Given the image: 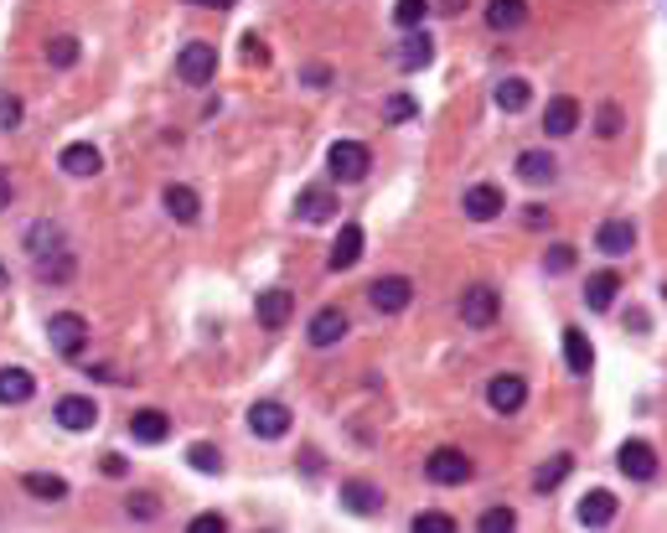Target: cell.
Listing matches in <instances>:
<instances>
[{
  "label": "cell",
  "instance_id": "1",
  "mask_svg": "<svg viewBox=\"0 0 667 533\" xmlns=\"http://www.w3.org/2000/svg\"><path fill=\"white\" fill-rule=\"evenodd\" d=\"M176 78L187 88H207L212 78H218V47L212 42H187L176 52Z\"/></svg>",
  "mask_w": 667,
  "mask_h": 533
},
{
  "label": "cell",
  "instance_id": "2",
  "mask_svg": "<svg viewBox=\"0 0 667 533\" xmlns=\"http://www.w3.org/2000/svg\"><path fill=\"white\" fill-rule=\"evenodd\" d=\"M424 477L435 487H466L471 482V456L456 451V446H435L430 461H424Z\"/></svg>",
  "mask_w": 667,
  "mask_h": 533
},
{
  "label": "cell",
  "instance_id": "3",
  "mask_svg": "<svg viewBox=\"0 0 667 533\" xmlns=\"http://www.w3.org/2000/svg\"><path fill=\"white\" fill-rule=\"evenodd\" d=\"M326 166H331V176H337V182H362V176L373 171V151L362 140H337L326 151Z\"/></svg>",
  "mask_w": 667,
  "mask_h": 533
},
{
  "label": "cell",
  "instance_id": "4",
  "mask_svg": "<svg viewBox=\"0 0 667 533\" xmlns=\"http://www.w3.org/2000/svg\"><path fill=\"white\" fill-rule=\"evenodd\" d=\"M47 337H52V352L57 358H83V347H88V321L78 311H57L47 321Z\"/></svg>",
  "mask_w": 667,
  "mask_h": 533
},
{
  "label": "cell",
  "instance_id": "5",
  "mask_svg": "<svg viewBox=\"0 0 667 533\" xmlns=\"http://www.w3.org/2000/svg\"><path fill=\"white\" fill-rule=\"evenodd\" d=\"M409 301H414V280L409 275H378L368 285V306L378 316H399V311H409Z\"/></svg>",
  "mask_w": 667,
  "mask_h": 533
},
{
  "label": "cell",
  "instance_id": "6",
  "mask_svg": "<svg viewBox=\"0 0 667 533\" xmlns=\"http://www.w3.org/2000/svg\"><path fill=\"white\" fill-rule=\"evenodd\" d=\"M497 311H502L497 285H471V290L461 295V321H466V327H476V332H487L492 321H497Z\"/></svg>",
  "mask_w": 667,
  "mask_h": 533
},
{
  "label": "cell",
  "instance_id": "7",
  "mask_svg": "<svg viewBox=\"0 0 667 533\" xmlns=\"http://www.w3.org/2000/svg\"><path fill=\"white\" fill-rule=\"evenodd\" d=\"M347 332H352V316H347L342 306H321V311L311 316V327H306V342H311V347H337Z\"/></svg>",
  "mask_w": 667,
  "mask_h": 533
},
{
  "label": "cell",
  "instance_id": "8",
  "mask_svg": "<svg viewBox=\"0 0 667 533\" xmlns=\"http://www.w3.org/2000/svg\"><path fill=\"white\" fill-rule=\"evenodd\" d=\"M580 99L574 94H554L549 104H543V130H549V140H564V135H574L580 130Z\"/></svg>",
  "mask_w": 667,
  "mask_h": 533
},
{
  "label": "cell",
  "instance_id": "9",
  "mask_svg": "<svg viewBox=\"0 0 667 533\" xmlns=\"http://www.w3.org/2000/svg\"><path fill=\"white\" fill-rule=\"evenodd\" d=\"M487 404H492L497 414H518V409L528 404V378H523V373H497V378L487 383Z\"/></svg>",
  "mask_w": 667,
  "mask_h": 533
},
{
  "label": "cell",
  "instance_id": "10",
  "mask_svg": "<svg viewBox=\"0 0 667 533\" xmlns=\"http://www.w3.org/2000/svg\"><path fill=\"white\" fill-rule=\"evenodd\" d=\"M430 63H435V42H430L424 26H414V32L399 42V52H393V68H399V73H424Z\"/></svg>",
  "mask_w": 667,
  "mask_h": 533
},
{
  "label": "cell",
  "instance_id": "11",
  "mask_svg": "<svg viewBox=\"0 0 667 533\" xmlns=\"http://www.w3.org/2000/svg\"><path fill=\"white\" fill-rule=\"evenodd\" d=\"M52 420L63 425V430H73V435H78V430H94V425H99V404L83 399V394H63V399L52 404Z\"/></svg>",
  "mask_w": 667,
  "mask_h": 533
},
{
  "label": "cell",
  "instance_id": "12",
  "mask_svg": "<svg viewBox=\"0 0 667 533\" xmlns=\"http://www.w3.org/2000/svg\"><path fill=\"white\" fill-rule=\"evenodd\" d=\"M249 430H254L259 440H280V435H290V409H285L280 399H259V404L249 409Z\"/></svg>",
  "mask_w": 667,
  "mask_h": 533
},
{
  "label": "cell",
  "instance_id": "13",
  "mask_svg": "<svg viewBox=\"0 0 667 533\" xmlns=\"http://www.w3.org/2000/svg\"><path fill=\"white\" fill-rule=\"evenodd\" d=\"M461 207H466V218L471 223H492V218H502V187H492V182H476V187H466V197H461Z\"/></svg>",
  "mask_w": 667,
  "mask_h": 533
},
{
  "label": "cell",
  "instance_id": "14",
  "mask_svg": "<svg viewBox=\"0 0 667 533\" xmlns=\"http://www.w3.org/2000/svg\"><path fill=\"white\" fill-rule=\"evenodd\" d=\"M616 466H621V477H631V482H652L657 477V451L647 446V440H626Z\"/></svg>",
  "mask_w": 667,
  "mask_h": 533
},
{
  "label": "cell",
  "instance_id": "15",
  "mask_svg": "<svg viewBox=\"0 0 667 533\" xmlns=\"http://www.w3.org/2000/svg\"><path fill=\"white\" fill-rule=\"evenodd\" d=\"M57 166H63L68 176H99L104 171V151H99L94 140H73V145H63Z\"/></svg>",
  "mask_w": 667,
  "mask_h": 533
},
{
  "label": "cell",
  "instance_id": "16",
  "mask_svg": "<svg viewBox=\"0 0 667 533\" xmlns=\"http://www.w3.org/2000/svg\"><path fill=\"white\" fill-rule=\"evenodd\" d=\"M595 249H600V254H611V259L631 254V249H636V228H631V218H605V223L595 228Z\"/></svg>",
  "mask_w": 667,
  "mask_h": 533
},
{
  "label": "cell",
  "instance_id": "17",
  "mask_svg": "<svg viewBox=\"0 0 667 533\" xmlns=\"http://www.w3.org/2000/svg\"><path fill=\"white\" fill-rule=\"evenodd\" d=\"M254 316H259V327L280 332L285 321L295 316V295H290V290H264L259 301H254Z\"/></svg>",
  "mask_w": 667,
  "mask_h": 533
},
{
  "label": "cell",
  "instance_id": "18",
  "mask_svg": "<svg viewBox=\"0 0 667 533\" xmlns=\"http://www.w3.org/2000/svg\"><path fill=\"white\" fill-rule=\"evenodd\" d=\"M342 508L357 513V518H373V513L383 508V487L362 482V477H347V482H342Z\"/></svg>",
  "mask_w": 667,
  "mask_h": 533
},
{
  "label": "cell",
  "instance_id": "19",
  "mask_svg": "<svg viewBox=\"0 0 667 533\" xmlns=\"http://www.w3.org/2000/svg\"><path fill=\"white\" fill-rule=\"evenodd\" d=\"M362 228L357 223H342V233H337V244H331V259H326V270L331 275H342V270H352V264L362 259Z\"/></svg>",
  "mask_w": 667,
  "mask_h": 533
},
{
  "label": "cell",
  "instance_id": "20",
  "mask_svg": "<svg viewBox=\"0 0 667 533\" xmlns=\"http://www.w3.org/2000/svg\"><path fill=\"white\" fill-rule=\"evenodd\" d=\"M130 435H135V446H166L171 420H166L161 409H135L130 414Z\"/></svg>",
  "mask_w": 667,
  "mask_h": 533
},
{
  "label": "cell",
  "instance_id": "21",
  "mask_svg": "<svg viewBox=\"0 0 667 533\" xmlns=\"http://www.w3.org/2000/svg\"><path fill=\"white\" fill-rule=\"evenodd\" d=\"M574 518H580L585 528H605V523H616V492H605V487L585 492V497H580V508H574Z\"/></svg>",
  "mask_w": 667,
  "mask_h": 533
},
{
  "label": "cell",
  "instance_id": "22",
  "mask_svg": "<svg viewBox=\"0 0 667 533\" xmlns=\"http://www.w3.org/2000/svg\"><path fill=\"white\" fill-rule=\"evenodd\" d=\"M161 202H166V213H171V223H181V228H192V223L202 218V197H197L192 187H181V182H171Z\"/></svg>",
  "mask_w": 667,
  "mask_h": 533
},
{
  "label": "cell",
  "instance_id": "23",
  "mask_svg": "<svg viewBox=\"0 0 667 533\" xmlns=\"http://www.w3.org/2000/svg\"><path fill=\"white\" fill-rule=\"evenodd\" d=\"M295 213L306 223H331V218H337V197H331L326 187H306L295 197Z\"/></svg>",
  "mask_w": 667,
  "mask_h": 533
},
{
  "label": "cell",
  "instance_id": "24",
  "mask_svg": "<svg viewBox=\"0 0 667 533\" xmlns=\"http://www.w3.org/2000/svg\"><path fill=\"white\" fill-rule=\"evenodd\" d=\"M616 295H621V275H616V270H595V275L585 280V306H590V311H611Z\"/></svg>",
  "mask_w": 667,
  "mask_h": 533
},
{
  "label": "cell",
  "instance_id": "25",
  "mask_svg": "<svg viewBox=\"0 0 667 533\" xmlns=\"http://www.w3.org/2000/svg\"><path fill=\"white\" fill-rule=\"evenodd\" d=\"M32 264H37V275H42L47 285H68L73 270H78V259H73L68 244H63V249H52V254H42V259H32Z\"/></svg>",
  "mask_w": 667,
  "mask_h": 533
},
{
  "label": "cell",
  "instance_id": "26",
  "mask_svg": "<svg viewBox=\"0 0 667 533\" xmlns=\"http://www.w3.org/2000/svg\"><path fill=\"white\" fill-rule=\"evenodd\" d=\"M564 363H569V373H580V378H590V368H595V347H590V337L580 327L564 332Z\"/></svg>",
  "mask_w": 667,
  "mask_h": 533
},
{
  "label": "cell",
  "instance_id": "27",
  "mask_svg": "<svg viewBox=\"0 0 667 533\" xmlns=\"http://www.w3.org/2000/svg\"><path fill=\"white\" fill-rule=\"evenodd\" d=\"M528 21V0H487V26L492 32H518Z\"/></svg>",
  "mask_w": 667,
  "mask_h": 533
},
{
  "label": "cell",
  "instance_id": "28",
  "mask_svg": "<svg viewBox=\"0 0 667 533\" xmlns=\"http://www.w3.org/2000/svg\"><path fill=\"white\" fill-rule=\"evenodd\" d=\"M518 176L528 187H543V182H554V176H559V161L549 151H523L518 156Z\"/></svg>",
  "mask_w": 667,
  "mask_h": 533
},
{
  "label": "cell",
  "instance_id": "29",
  "mask_svg": "<svg viewBox=\"0 0 667 533\" xmlns=\"http://www.w3.org/2000/svg\"><path fill=\"white\" fill-rule=\"evenodd\" d=\"M37 394V378L26 368H0V404H26Z\"/></svg>",
  "mask_w": 667,
  "mask_h": 533
},
{
  "label": "cell",
  "instance_id": "30",
  "mask_svg": "<svg viewBox=\"0 0 667 533\" xmlns=\"http://www.w3.org/2000/svg\"><path fill=\"white\" fill-rule=\"evenodd\" d=\"M492 99H497V109H502V114H523V109H528V99H533V83H528V78H502Z\"/></svg>",
  "mask_w": 667,
  "mask_h": 533
},
{
  "label": "cell",
  "instance_id": "31",
  "mask_svg": "<svg viewBox=\"0 0 667 533\" xmlns=\"http://www.w3.org/2000/svg\"><path fill=\"white\" fill-rule=\"evenodd\" d=\"M63 244L68 239H63V228H57V223H32V228H26V254H32V259L63 249Z\"/></svg>",
  "mask_w": 667,
  "mask_h": 533
},
{
  "label": "cell",
  "instance_id": "32",
  "mask_svg": "<svg viewBox=\"0 0 667 533\" xmlns=\"http://www.w3.org/2000/svg\"><path fill=\"white\" fill-rule=\"evenodd\" d=\"M21 487L32 492V497H42V502H63V497H68V482L52 477V471H26Z\"/></svg>",
  "mask_w": 667,
  "mask_h": 533
},
{
  "label": "cell",
  "instance_id": "33",
  "mask_svg": "<svg viewBox=\"0 0 667 533\" xmlns=\"http://www.w3.org/2000/svg\"><path fill=\"white\" fill-rule=\"evenodd\" d=\"M187 461H192V471H202V477H218V471H223V451H218V446H207V440L187 446Z\"/></svg>",
  "mask_w": 667,
  "mask_h": 533
},
{
  "label": "cell",
  "instance_id": "34",
  "mask_svg": "<svg viewBox=\"0 0 667 533\" xmlns=\"http://www.w3.org/2000/svg\"><path fill=\"white\" fill-rule=\"evenodd\" d=\"M414 114H419L414 94H388V99H383V125H409Z\"/></svg>",
  "mask_w": 667,
  "mask_h": 533
},
{
  "label": "cell",
  "instance_id": "35",
  "mask_svg": "<svg viewBox=\"0 0 667 533\" xmlns=\"http://www.w3.org/2000/svg\"><path fill=\"white\" fill-rule=\"evenodd\" d=\"M424 16H430V0H393V21H399L404 32L424 26Z\"/></svg>",
  "mask_w": 667,
  "mask_h": 533
},
{
  "label": "cell",
  "instance_id": "36",
  "mask_svg": "<svg viewBox=\"0 0 667 533\" xmlns=\"http://www.w3.org/2000/svg\"><path fill=\"white\" fill-rule=\"evenodd\" d=\"M569 466H574L569 456H554L549 466H538V477H533V487H538V492H554V487H559V482L569 477Z\"/></svg>",
  "mask_w": 667,
  "mask_h": 533
},
{
  "label": "cell",
  "instance_id": "37",
  "mask_svg": "<svg viewBox=\"0 0 667 533\" xmlns=\"http://www.w3.org/2000/svg\"><path fill=\"white\" fill-rule=\"evenodd\" d=\"M47 63L52 68H73L78 63V37H52L47 42Z\"/></svg>",
  "mask_w": 667,
  "mask_h": 533
},
{
  "label": "cell",
  "instance_id": "38",
  "mask_svg": "<svg viewBox=\"0 0 667 533\" xmlns=\"http://www.w3.org/2000/svg\"><path fill=\"white\" fill-rule=\"evenodd\" d=\"M621 125H626V120H621V104H600V114H595V135H600V140H616Z\"/></svg>",
  "mask_w": 667,
  "mask_h": 533
},
{
  "label": "cell",
  "instance_id": "39",
  "mask_svg": "<svg viewBox=\"0 0 667 533\" xmlns=\"http://www.w3.org/2000/svg\"><path fill=\"white\" fill-rule=\"evenodd\" d=\"M409 528L414 533H456V518H450V513H414Z\"/></svg>",
  "mask_w": 667,
  "mask_h": 533
},
{
  "label": "cell",
  "instance_id": "40",
  "mask_svg": "<svg viewBox=\"0 0 667 533\" xmlns=\"http://www.w3.org/2000/svg\"><path fill=\"white\" fill-rule=\"evenodd\" d=\"M476 528L481 533H512V528H518V513H512V508H487Z\"/></svg>",
  "mask_w": 667,
  "mask_h": 533
},
{
  "label": "cell",
  "instance_id": "41",
  "mask_svg": "<svg viewBox=\"0 0 667 533\" xmlns=\"http://www.w3.org/2000/svg\"><path fill=\"white\" fill-rule=\"evenodd\" d=\"M125 513H130V518H140V523H150V518L161 513V502L150 497V492H130V497H125Z\"/></svg>",
  "mask_w": 667,
  "mask_h": 533
},
{
  "label": "cell",
  "instance_id": "42",
  "mask_svg": "<svg viewBox=\"0 0 667 533\" xmlns=\"http://www.w3.org/2000/svg\"><path fill=\"white\" fill-rule=\"evenodd\" d=\"M543 270H549V275H569L574 270V244H554L549 254H543Z\"/></svg>",
  "mask_w": 667,
  "mask_h": 533
},
{
  "label": "cell",
  "instance_id": "43",
  "mask_svg": "<svg viewBox=\"0 0 667 533\" xmlns=\"http://www.w3.org/2000/svg\"><path fill=\"white\" fill-rule=\"evenodd\" d=\"M16 125H21V99L0 94V130H16Z\"/></svg>",
  "mask_w": 667,
  "mask_h": 533
},
{
  "label": "cell",
  "instance_id": "44",
  "mask_svg": "<svg viewBox=\"0 0 667 533\" xmlns=\"http://www.w3.org/2000/svg\"><path fill=\"white\" fill-rule=\"evenodd\" d=\"M223 528H228L223 513H197V518H192V533H223Z\"/></svg>",
  "mask_w": 667,
  "mask_h": 533
},
{
  "label": "cell",
  "instance_id": "45",
  "mask_svg": "<svg viewBox=\"0 0 667 533\" xmlns=\"http://www.w3.org/2000/svg\"><path fill=\"white\" fill-rule=\"evenodd\" d=\"M99 471H104V477H114V482H119V477H125V471H130V461L119 456V451H109V456H99Z\"/></svg>",
  "mask_w": 667,
  "mask_h": 533
},
{
  "label": "cell",
  "instance_id": "46",
  "mask_svg": "<svg viewBox=\"0 0 667 533\" xmlns=\"http://www.w3.org/2000/svg\"><path fill=\"white\" fill-rule=\"evenodd\" d=\"M300 83H316V88H326V83H331V68H326V63H306V68H300Z\"/></svg>",
  "mask_w": 667,
  "mask_h": 533
},
{
  "label": "cell",
  "instance_id": "47",
  "mask_svg": "<svg viewBox=\"0 0 667 533\" xmlns=\"http://www.w3.org/2000/svg\"><path fill=\"white\" fill-rule=\"evenodd\" d=\"M244 57H249V63H269V47L249 32V37H244Z\"/></svg>",
  "mask_w": 667,
  "mask_h": 533
},
{
  "label": "cell",
  "instance_id": "48",
  "mask_svg": "<svg viewBox=\"0 0 667 533\" xmlns=\"http://www.w3.org/2000/svg\"><path fill=\"white\" fill-rule=\"evenodd\" d=\"M523 223H528V228H543V223H549V207L528 202V207H523Z\"/></svg>",
  "mask_w": 667,
  "mask_h": 533
},
{
  "label": "cell",
  "instance_id": "49",
  "mask_svg": "<svg viewBox=\"0 0 667 533\" xmlns=\"http://www.w3.org/2000/svg\"><path fill=\"white\" fill-rule=\"evenodd\" d=\"M11 207V176H6V166H0V213Z\"/></svg>",
  "mask_w": 667,
  "mask_h": 533
},
{
  "label": "cell",
  "instance_id": "50",
  "mask_svg": "<svg viewBox=\"0 0 667 533\" xmlns=\"http://www.w3.org/2000/svg\"><path fill=\"white\" fill-rule=\"evenodd\" d=\"M88 378H99V383H119V378H114V368H109V363H99V368H88Z\"/></svg>",
  "mask_w": 667,
  "mask_h": 533
},
{
  "label": "cell",
  "instance_id": "51",
  "mask_svg": "<svg viewBox=\"0 0 667 533\" xmlns=\"http://www.w3.org/2000/svg\"><path fill=\"white\" fill-rule=\"evenodd\" d=\"M187 6H202V11H228L233 0H187Z\"/></svg>",
  "mask_w": 667,
  "mask_h": 533
},
{
  "label": "cell",
  "instance_id": "52",
  "mask_svg": "<svg viewBox=\"0 0 667 533\" xmlns=\"http://www.w3.org/2000/svg\"><path fill=\"white\" fill-rule=\"evenodd\" d=\"M11 285V270H6V264H0V290H6Z\"/></svg>",
  "mask_w": 667,
  "mask_h": 533
}]
</instances>
